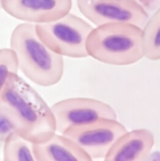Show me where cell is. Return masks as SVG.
<instances>
[{"mask_svg":"<svg viewBox=\"0 0 160 161\" xmlns=\"http://www.w3.org/2000/svg\"><path fill=\"white\" fill-rule=\"evenodd\" d=\"M10 44L17 55L20 70L28 79L42 87L52 86L61 80L64 73L63 57L41 41L36 25L19 24L11 34Z\"/></svg>","mask_w":160,"mask_h":161,"instance_id":"cell-2","label":"cell"},{"mask_svg":"<svg viewBox=\"0 0 160 161\" xmlns=\"http://www.w3.org/2000/svg\"><path fill=\"white\" fill-rule=\"evenodd\" d=\"M93 28L70 13L52 22L36 25L38 36L49 48L62 57L75 58L89 56L87 43Z\"/></svg>","mask_w":160,"mask_h":161,"instance_id":"cell-4","label":"cell"},{"mask_svg":"<svg viewBox=\"0 0 160 161\" xmlns=\"http://www.w3.org/2000/svg\"><path fill=\"white\" fill-rule=\"evenodd\" d=\"M57 132L67 130L103 119H117L115 110L98 99L72 97L57 102L52 106Z\"/></svg>","mask_w":160,"mask_h":161,"instance_id":"cell-5","label":"cell"},{"mask_svg":"<svg viewBox=\"0 0 160 161\" xmlns=\"http://www.w3.org/2000/svg\"><path fill=\"white\" fill-rule=\"evenodd\" d=\"M19 134V124L15 116L8 108L0 105V143L2 146L13 134Z\"/></svg>","mask_w":160,"mask_h":161,"instance_id":"cell-14","label":"cell"},{"mask_svg":"<svg viewBox=\"0 0 160 161\" xmlns=\"http://www.w3.org/2000/svg\"><path fill=\"white\" fill-rule=\"evenodd\" d=\"M144 161H160V151L151 153Z\"/></svg>","mask_w":160,"mask_h":161,"instance_id":"cell-16","label":"cell"},{"mask_svg":"<svg viewBox=\"0 0 160 161\" xmlns=\"http://www.w3.org/2000/svg\"><path fill=\"white\" fill-rule=\"evenodd\" d=\"M154 144V136L149 130L127 131L116 141L103 161H144Z\"/></svg>","mask_w":160,"mask_h":161,"instance_id":"cell-9","label":"cell"},{"mask_svg":"<svg viewBox=\"0 0 160 161\" xmlns=\"http://www.w3.org/2000/svg\"><path fill=\"white\" fill-rule=\"evenodd\" d=\"M20 70L17 55L12 48L0 50V86L4 84L11 74H18Z\"/></svg>","mask_w":160,"mask_h":161,"instance_id":"cell-13","label":"cell"},{"mask_svg":"<svg viewBox=\"0 0 160 161\" xmlns=\"http://www.w3.org/2000/svg\"><path fill=\"white\" fill-rule=\"evenodd\" d=\"M72 0H1V8L14 18L35 25L51 22L68 13Z\"/></svg>","mask_w":160,"mask_h":161,"instance_id":"cell-8","label":"cell"},{"mask_svg":"<svg viewBox=\"0 0 160 161\" xmlns=\"http://www.w3.org/2000/svg\"><path fill=\"white\" fill-rule=\"evenodd\" d=\"M0 105L13 113L19 122V135L33 144L57 133L52 107L18 74L10 75L0 86Z\"/></svg>","mask_w":160,"mask_h":161,"instance_id":"cell-1","label":"cell"},{"mask_svg":"<svg viewBox=\"0 0 160 161\" xmlns=\"http://www.w3.org/2000/svg\"><path fill=\"white\" fill-rule=\"evenodd\" d=\"M1 161H3V160H1Z\"/></svg>","mask_w":160,"mask_h":161,"instance_id":"cell-17","label":"cell"},{"mask_svg":"<svg viewBox=\"0 0 160 161\" xmlns=\"http://www.w3.org/2000/svg\"><path fill=\"white\" fill-rule=\"evenodd\" d=\"M127 131L117 119H103L72 128L63 134L94 160L103 159L116 141Z\"/></svg>","mask_w":160,"mask_h":161,"instance_id":"cell-7","label":"cell"},{"mask_svg":"<svg viewBox=\"0 0 160 161\" xmlns=\"http://www.w3.org/2000/svg\"><path fill=\"white\" fill-rule=\"evenodd\" d=\"M1 147L3 161H40L35 154L33 143L19 134L9 136Z\"/></svg>","mask_w":160,"mask_h":161,"instance_id":"cell-12","label":"cell"},{"mask_svg":"<svg viewBox=\"0 0 160 161\" xmlns=\"http://www.w3.org/2000/svg\"><path fill=\"white\" fill-rule=\"evenodd\" d=\"M148 13H155L160 8V0H135Z\"/></svg>","mask_w":160,"mask_h":161,"instance_id":"cell-15","label":"cell"},{"mask_svg":"<svg viewBox=\"0 0 160 161\" xmlns=\"http://www.w3.org/2000/svg\"><path fill=\"white\" fill-rule=\"evenodd\" d=\"M142 46L144 57L153 61L160 60V8L142 28Z\"/></svg>","mask_w":160,"mask_h":161,"instance_id":"cell-11","label":"cell"},{"mask_svg":"<svg viewBox=\"0 0 160 161\" xmlns=\"http://www.w3.org/2000/svg\"><path fill=\"white\" fill-rule=\"evenodd\" d=\"M33 146L40 161H93L72 140L58 132Z\"/></svg>","mask_w":160,"mask_h":161,"instance_id":"cell-10","label":"cell"},{"mask_svg":"<svg viewBox=\"0 0 160 161\" xmlns=\"http://www.w3.org/2000/svg\"><path fill=\"white\" fill-rule=\"evenodd\" d=\"M80 13L96 27L128 23L143 28L149 14L135 0H77Z\"/></svg>","mask_w":160,"mask_h":161,"instance_id":"cell-6","label":"cell"},{"mask_svg":"<svg viewBox=\"0 0 160 161\" xmlns=\"http://www.w3.org/2000/svg\"><path fill=\"white\" fill-rule=\"evenodd\" d=\"M142 28L128 23H109L93 28L88 36V55L107 65L126 66L144 57Z\"/></svg>","mask_w":160,"mask_h":161,"instance_id":"cell-3","label":"cell"}]
</instances>
